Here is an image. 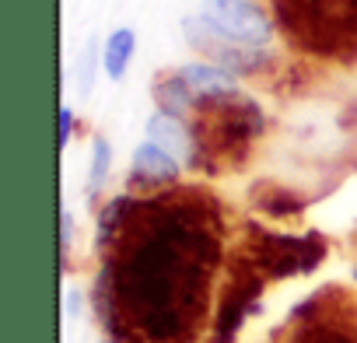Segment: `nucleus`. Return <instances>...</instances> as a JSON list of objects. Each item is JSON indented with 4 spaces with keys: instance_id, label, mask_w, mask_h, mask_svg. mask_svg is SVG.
I'll return each mask as SVG.
<instances>
[{
    "instance_id": "11",
    "label": "nucleus",
    "mask_w": 357,
    "mask_h": 343,
    "mask_svg": "<svg viewBox=\"0 0 357 343\" xmlns=\"http://www.w3.org/2000/svg\"><path fill=\"white\" fill-rule=\"evenodd\" d=\"M95 67H102V46H95V39H88L84 43V53L77 60V74H74L81 95H91V88H95Z\"/></svg>"
},
{
    "instance_id": "4",
    "label": "nucleus",
    "mask_w": 357,
    "mask_h": 343,
    "mask_svg": "<svg viewBox=\"0 0 357 343\" xmlns=\"http://www.w3.org/2000/svg\"><path fill=\"white\" fill-rule=\"evenodd\" d=\"M178 77L186 81V88L204 98V102H225V98H238L242 88H238V77L221 67V63H211V60H193V63H183L178 67Z\"/></svg>"
},
{
    "instance_id": "7",
    "label": "nucleus",
    "mask_w": 357,
    "mask_h": 343,
    "mask_svg": "<svg viewBox=\"0 0 357 343\" xmlns=\"http://www.w3.org/2000/svg\"><path fill=\"white\" fill-rule=\"evenodd\" d=\"M133 53H137V36H133V29L123 25V29H112V32L105 36V43H102V70H105V77H109L112 84H119V81L126 77Z\"/></svg>"
},
{
    "instance_id": "1",
    "label": "nucleus",
    "mask_w": 357,
    "mask_h": 343,
    "mask_svg": "<svg viewBox=\"0 0 357 343\" xmlns=\"http://www.w3.org/2000/svg\"><path fill=\"white\" fill-rule=\"evenodd\" d=\"M214 238L200 224L161 221L130 235L109 263L105 305L130 343H186L204 319Z\"/></svg>"
},
{
    "instance_id": "13",
    "label": "nucleus",
    "mask_w": 357,
    "mask_h": 343,
    "mask_svg": "<svg viewBox=\"0 0 357 343\" xmlns=\"http://www.w3.org/2000/svg\"><path fill=\"white\" fill-rule=\"evenodd\" d=\"M60 245H63V252H70V245H74V214L67 207H60Z\"/></svg>"
},
{
    "instance_id": "5",
    "label": "nucleus",
    "mask_w": 357,
    "mask_h": 343,
    "mask_svg": "<svg viewBox=\"0 0 357 343\" xmlns=\"http://www.w3.org/2000/svg\"><path fill=\"white\" fill-rule=\"evenodd\" d=\"M130 172H133V179L144 183V186H168V183H175L178 176H183V161H178L172 151H165L161 144L144 140L133 151Z\"/></svg>"
},
{
    "instance_id": "12",
    "label": "nucleus",
    "mask_w": 357,
    "mask_h": 343,
    "mask_svg": "<svg viewBox=\"0 0 357 343\" xmlns=\"http://www.w3.org/2000/svg\"><path fill=\"white\" fill-rule=\"evenodd\" d=\"M74 126H77L74 109H70V105H63V109H60V151H67V147H70V140H74Z\"/></svg>"
},
{
    "instance_id": "8",
    "label": "nucleus",
    "mask_w": 357,
    "mask_h": 343,
    "mask_svg": "<svg viewBox=\"0 0 357 343\" xmlns=\"http://www.w3.org/2000/svg\"><path fill=\"white\" fill-rule=\"evenodd\" d=\"M291 343H357V333H350L333 319H312V326L298 329Z\"/></svg>"
},
{
    "instance_id": "6",
    "label": "nucleus",
    "mask_w": 357,
    "mask_h": 343,
    "mask_svg": "<svg viewBox=\"0 0 357 343\" xmlns=\"http://www.w3.org/2000/svg\"><path fill=\"white\" fill-rule=\"evenodd\" d=\"M147 140H154V144H161L165 151H172L183 165L197 161V158H193V154H197V137H193V130L186 126V119H178V116H172V112H165V109L151 112V119H147Z\"/></svg>"
},
{
    "instance_id": "14",
    "label": "nucleus",
    "mask_w": 357,
    "mask_h": 343,
    "mask_svg": "<svg viewBox=\"0 0 357 343\" xmlns=\"http://www.w3.org/2000/svg\"><path fill=\"white\" fill-rule=\"evenodd\" d=\"M81 312V291H67V315H77Z\"/></svg>"
},
{
    "instance_id": "10",
    "label": "nucleus",
    "mask_w": 357,
    "mask_h": 343,
    "mask_svg": "<svg viewBox=\"0 0 357 343\" xmlns=\"http://www.w3.org/2000/svg\"><path fill=\"white\" fill-rule=\"evenodd\" d=\"M193 98H197V95L186 88V81L178 77V74L158 84V102H161V109L172 112V116H178V119H186V112L193 109Z\"/></svg>"
},
{
    "instance_id": "9",
    "label": "nucleus",
    "mask_w": 357,
    "mask_h": 343,
    "mask_svg": "<svg viewBox=\"0 0 357 343\" xmlns=\"http://www.w3.org/2000/svg\"><path fill=\"white\" fill-rule=\"evenodd\" d=\"M112 176V144L105 137L91 140V165H88V193L98 197Z\"/></svg>"
},
{
    "instance_id": "3",
    "label": "nucleus",
    "mask_w": 357,
    "mask_h": 343,
    "mask_svg": "<svg viewBox=\"0 0 357 343\" xmlns=\"http://www.w3.org/2000/svg\"><path fill=\"white\" fill-rule=\"evenodd\" d=\"M200 15L238 43H249V46L273 43V22L266 18V11L256 0H200Z\"/></svg>"
},
{
    "instance_id": "2",
    "label": "nucleus",
    "mask_w": 357,
    "mask_h": 343,
    "mask_svg": "<svg viewBox=\"0 0 357 343\" xmlns=\"http://www.w3.org/2000/svg\"><path fill=\"white\" fill-rule=\"evenodd\" d=\"M183 39L211 63H221L228 67L231 74H249V70H259L266 60H270V46H249V43H238L231 36H225L221 29H214L204 15H186L183 18Z\"/></svg>"
}]
</instances>
